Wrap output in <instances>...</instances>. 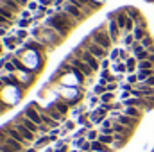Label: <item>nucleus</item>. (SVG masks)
<instances>
[{"instance_id": "1", "label": "nucleus", "mask_w": 154, "mask_h": 152, "mask_svg": "<svg viewBox=\"0 0 154 152\" xmlns=\"http://www.w3.org/2000/svg\"><path fill=\"white\" fill-rule=\"evenodd\" d=\"M90 38L93 39V43H97L99 47H102L104 50H109V48L115 45L113 39H111V36H109V32H108V27H106V25H100V27H97L95 31H91Z\"/></svg>"}, {"instance_id": "2", "label": "nucleus", "mask_w": 154, "mask_h": 152, "mask_svg": "<svg viewBox=\"0 0 154 152\" xmlns=\"http://www.w3.org/2000/svg\"><path fill=\"white\" fill-rule=\"evenodd\" d=\"M22 113L25 114L27 118H31L36 125L39 127V131L41 132H48V127L45 125V122H43V118H41V113H39V109H38V102H31Z\"/></svg>"}, {"instance_id": "3", "label": "nucleus", "mask_w": 154, "mask_h": 152, "mask_svg": "<svg viewBox=\"0 0 154 152\" xmlns=\"http://www.w3.org/2000/svg\"><path fill=\"white\" fill-rule=\"evenodd\" d=\"M75 57H79V59H82L93 72H99V68H100V59H97L93 54H90L88 50H84L82 47H77V48H74V52H72Z\"/></svg>"}, {"instance_id": "4", "label": "nucleus", "mask_w": 154, "mask_h": 152, "mask_svg": "<svg viewBox=\"0 0 154 152\" xmlns=\"http://www.w3.org/2000/svg\"><path fill=\"white\" fill-rule=\"evenodd\" d=\"M79 47H82L84 50H88L90 54H93V56H95L97 59H104V57L108 56V50H104L102 47H99L97 43H93V39L90 38V36H88V38H84V39H82Z\"/></svg>"}, {"instance_id": "5", "label": "nucleus", "mask_w": 154, "mask_h": 152, "mask_svg": "<svg viewBox=\"0 0 154 152\" xmlns=\"http://www.w3.org/2000/svg\"><path fill=\"white\" fill-rule=\"evenodd\" d=\"M45 25H47V27H50V29H54V31H56L57 34H61L63 38H66V36H68V32L72 31V29H70V27H68L65 22H61L57 16L47 18V20H45Z\"/></svg>"}, {"instance_id": "6", "label": "nucleus", "mask_w": 154, "mask_h": 152, "mask_svg": "<svg viewBox=\"0 0 154 152\" xmlns=\"http://www.w3.org/2000/svg\"><path fill=\"white\" fill-rule=\"evenodd\" d=\"M66 61H68L70 65H74V66H75L77 70H79V72H82V74H84L86 77H90V75H93V74H95V72H93V70H91V68H90V66H88V65H86L84 61H82V59L75 57L74 54H70Z\"/></svg>"}, {"instance_id": "7", "label": "nucleus", "mask_w": 154, "mask_h": 152, "mask_svg": "<svg viewBox=\"0 0 154 152\" xmlns=\"http://www.w3.org/2000/svg\"><path fill=\"white\" fill-rule=\"evenodd\" d=\"M63 11L65 13H68L74 20H77V22H82L84 18H86V13L82 11V9H79L77 5H74V4H70V2H66V4H63Z\"/></svg>"}, {"instance_id": "8", "label": "nucleus", "mask_w": 154, "mask_h": 152, "mask_svg": "<svg viewBox=\"0 0 154 152\" xmlns=\"http://www.w3.org/2000/svg\"><path fill=\"white\" fill-rule=\"evenodd\" d=\"M13 120H14V122H18V123H22V125H25V127H27L31 132H34V134H41L39 127L34 123V122H32V120H31V118H27L23 113H18L14 118H13Z\"/></svg>"}, {"instance_id": "9", "label": "nucleus", "mask_w": 154, "mask_h": 152, "mask_svg": "<svg viewBox=\"0 0 154 152\" xmlns=\"http://www.w3.org/2000/svg\"><path fill=\"white\" fill-rule=\"evenodd\" d=\"M127 18H129V14H127L125 9H118V11H113V13L109 14V20H115L116 23H118V27H120V31H125ZM122 34H124V32H122Z\"/></svg>"}, {"instance_id": "10", "label": "nucleus", "mask_w": 154, "mask_h": 152, "mask_svg": "<svg viewBox=\"0 0 154 152\" xmlns=\"http://www.w3.org/2000/svg\"><path fill=\"white\" fill-rule=\"evenodd\" d=\"M111 118H113L115 122H118V123H122V125H125V127H133V129H136V125H138V122H140V120L131 118V116H127V114H124V113H113Z\"/></svg>"}, {"instance_id": "11", "label": "nucleus", "mask_w": 154, "mask_h": 152, "mask_svg": "<svg viewBox=\"0 0 154 152\" xmlns=\"http://www.w3.org/2000/svg\"><path fill=\"white\" fill-rule=\"evenodd\" d=\"M108 32H109V36L113 39V43H116L120 39L122 31H120V27H118V23H116L115 20H108Z\"/></svg>"}, {"instance_id": "12", "label": "nucleus", "mask_w": 154, "mask_h": 152, "mask_svg": "<svg viewBox=\"0 0 154 152\" xmlns=\"http://www.w3.org/2000/svg\"><path fill=\"white\" fill-rule=\"evenodd\" d=\"M143 109H140V108H134V106H124V114H127V116H131V118H136V120H140L142 116H143Z\"/></svg>"}, {"instance_id": "13", "label": "nucleus", "mask_w": 154, "mask_h": 152, "mask_svg": "<svg viewBox=\"0 0 154 152\" xmlns=\"http://www.w3.org/2000/svg\"><path fill=\"white\" fill-rule=\"evenodd\" d=\"M147 34H149V29H147V27H140V25H136V27H134V31H133L134 41H142Z\"/></svg>"}, {"instance_id": "14", "label": "nucleus", "mask_w": 154, "mask_h": 152, "mask_svg": "<svg viewBox=\"0 0 154 152\" xmlns=\"http://www.w3.org/2000/svg\"><path fill=\"white\" fill-rule=\"evenodd\" d=\"M52 104H54V108L63 114V116L68 113V108H70V104H68V102H65V100H56V102H52Z\"/></svg>"}, {"instance_id": "15", "label": "nucleus", "mask_w": 154, "mask_h": 152, "mask_svg": "<svg viewBox=\"0 0 154 152\" xmlns=\"http://www.w3.org/2000/svg\"><path fill=\"white\" fill-rule=\"evenodd\" d=\"M0 5H5V7H7V9H11L14 14H16V13H20V7H22V5H18L14 0H0Z\"/></svg>"}, {"instance_id": "16", "label": "nucleus", "mask_w": 154, "mask_h": 152, "mask_svg": "<svg viewBox=\"0 0 154 152\" xmlns=\"http://www.w3.org/2000/svg\"><path fill=\"white\" fill-rule=\"evenodd\" d=\"M45 111H47V113L50 114V116H52L54 120H57V122H61V120L65 118L63 114H61L59 111H57V109H56V108H54V104H50V106H47V108H45Z\"/></svg>"}, {"instance_id": "17", "label": "nucleus", "mask_w": 154, "mask_h": 152, "mask_svg": "<svg viewBox=\"0 0 154 152\" xmlns=\"http://www.w3.org/2000/svg\"><path fill=\"white\" fill-rule=\"evenodd\" d=\"M97 140H99L100 143H104V145H111V147H113V143H115V136H113V134H102V132H100Z\"/></svg>"}, {"instance_id": "18", "label": "nucleus", "mask_w": 154, "mask_h": 152, "mask_svg": "<svg viewBox=\"0 0 154 152\" xmlns=\"http://www.w3.org/2000/svg\"><path fill=\"white\" fill-rule=\"evenodd\" d=\"M0 14H2V16H5L7 20H11V22H14V16H16V14H14L11 9H7L5 5H0Z\"/></svg>"}, {"instance_id": "19", "label": "nucleus", "mask_w": 154, "mask_h": 152, "mask_svg": "<svg viewBox=\"0 0 154 152\" xmlns=\"http://www.w3.org/2000/svg\"><path fill=\"white\" fill-rule=\"evenodd\" d=\"M125 65H127V72L138 70V59H136V57H129V59L125 61Z\"/></svg>"}, {"instance_id": "20", "label": "nucleus", "mask_w": 154, "mask_h": 152, "mask_svg": "<svg viewBox=\"0 0 154 152\" xmlns=\"http://www.w3.org/2000/svg\"><path fill=\"white\" fill-rule=\"evenodd\" d=\"M122 41H124L125 48L129 50V48H131V45L134 43V36H133V32H125V34H124V38H122Z\"/></svg>"}, {"instance_id": "21", "label": "nucleus", "mask_w": 154, "mask_h": 152, "mask_svg": "<svg viewBox=\"0 0 154 152\" xmlns=\"http://www.w3.org/2000/svg\"><path fill=\"white\" fill-rule=\"evenodd\" d=\"M113 70L118 72V74H122V72H127V65H125V61H118L113 65Z\"/></svg>"}, {"instance_id": "22", "label": "nucleus", "mask_w": 154, "mask_h": 152, "mask_svg": "<svg viewBox=\"0 0 154 152\" xmlns=\"http://www.w3.org/2000/svg\"><path fill=\"white\" fill-rule=\"evenodd\" d=\"M25 45H27V48H31V50H41V47H43L39 41H27Z\"/></svg>"}, {"instance_id": "23", "label": "nucleus", "mask_w": 154, "mask_h": 152, "mask_svg": "<svg viewBox=\"0 0 154 152\" xmlns=\"http://www.w3.org/2000/svg\"><path fill=\"white\" fill-rule=\"evenodd\" d=\"M115 99V95H113V91H108V93H104L102 97H100V100H102V104H108V102H111Z\"/></svg>"}, {"instance_id": "24", "label": "nucleus", "mask_w": 154, "mask_h": 152, "mask_svg": "<svg viewBox=\"0 0 154 152\" xmlns=\"http://www.w3.org/2000/svg\"><path fill=\"white\" fill-rule=\"evenodd\" d=\"M11 23H13L11 20H7L5 16H2V14H0V27H4V29H9V27H11Z\"/></svg>"}, {"instance_id": "25", "label": "nucleus", "mask_w": 154, "mask_h": 152, "mask_svg": "<svg viewBox=\"0 0 154 152\" xmlns=\"http://www.w3.org/2000/svg\"><path fill=\"white\" fill-rule=\"evenodd\" d=\"M97 138H99V132H97V131H88V132H86V140L95 141Z\"/></svg>"}, {"instance_id": "26", "label": "nucleus", "mask_w": 154, "mask_h": 152, "mask_svg": "<svg viewBox=\"0 0 154 152\" xmlns=\"http://www.w3.org/2000/svg\"><path fill=\"white\" fill-rule=\"evenodd\" d=\"M5 70H7V72H11V74H13V72H14V70H18V68H16V66H14V63H13V61H11V63H5Z\"/></svg>"}, {"instance_id": "27", "label": "nucleus", "mask_w": 154, "mask_h": 152, "mask_svg": "<svg viewBox=\"0 0 154 152\" xmlns=\"http://www.w3.org/2000/svg\"><path fill=\"white\" fill-rule=\"evenodd\" d=\"M120 52H122V48H113V52H111V57L118 61V59H120Z\"/></svg>"}, {"instance_id": "28", "label": "nucleus", "mask_w": 154, "mask_h": 152, "mask_svg": "<svg viewBox=\"0 0 154 152\" xmlns=\"http://www.w3.org/2000/svg\"><path fill=\"white\" fill-rule=\"evenodd\" d=\"M29 9H31V11H36V9H39V4H36V2H29Z\"/></svg>"}, {"instance_id": "29", "label": "nucleus", "mask_w": 154, "mask_h": 152, "mask_svg": "<svg viewBox=\"0 0 154 152\" xmlns=\"http://www.w3.org/2000/svg\"><path fill=\"white\" fill-rule=\"evenodd\" d=\"M23 38H27V31H18V39H23Z\"/></svg>"}, {"instance_id": "30", "label": "nucleus", "mask_w": 154, "mask_h": 152, "mask_svg": "<svg viewBox=\"0 0 154 152\" xmlns=\"http://www.w3.org/2000/svg\"><path fill=\"white\" fill-rule=\"evenodd\" d=\"M100 66H102L104 70H108V66H109V61H100Z\"/></svg>"}, {"instance_id": "31", "label": "nucleus", "mask_w": 154, "mask_h": 152, "mask_svg": "<svg viewBox=\"0 0 154 152\" xmlns=\"http://www.w3.org/2000/svg\"><path fill=\"white\" fill-rule=\"evenodd\" d=\"M54 0H39L38 4H41V5H48V4H52Z\"/></svg>"}, {"instance_id": "32", "label": "nucleus", "mask_w": 154, "mask_h": 152, "mask_svg": "<svg viewBox=\"0 0 154 152\" xmlns=\"http://www.w3.org/2000/svg\"><path fill=\"white\" fill-rule=\"evenodd\" d=\"M4 34H5V29H4V27H0V36H4Z\"/></svg>"}, {"instance_id": "33", "label": "nucleus", "mask_w": 154, "mask_h": 152, "mask_svg": "<svg viewBox=\"0 0 154 152\" xmlns=\"http://www.w3.org/2000/svg\"><path fill=\"white\" fill-rule=\"evenodd\" d=\"M2 86H4V79H0V90H2Z\"/></svg>"}, {"instance_id": "34", "label": "nucleus", "mask_w": 154, "mask_h": 152, "mask_svg": "<svg viewBox=\"0 0 154 152\" xmlns=\"http://www.w3.org/2000/svg\"><path fill=\"white\" fill-rule=\"evenodd\" d=\"M0 52H2V45H0Z\"/></svg>"}, {"instance_id": "35", "label": "nucleus", "mask_w": 154, "mask_h": 152, "mask_svg": "<svg viewBox=\"0 0 154 152\" xmlns=\"http://www.w3.org/2000/svg\"><path fill=\"white\" fill-rule=\"evenodd\" d=\"M81 152H86V150H81Z\"/></svg>"}]
</instances>
